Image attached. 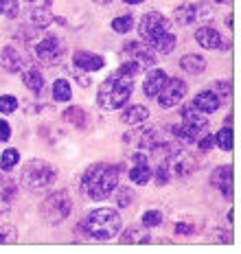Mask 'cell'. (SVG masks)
<instances>
[{"label":"cell","mask_w":241,"mask_h":254,"mask_svg":"<svg viewBox=\"0 0 241 254\" xmlns=\"http://www.w3.org/2000/svg\"><path fill=\"white\" fill-rule=\"evenodd\" d=\"M119 187V169L108 162H97L88 167L81 176V190L88 199L101 202L108 199Z\"/></svg>","instance_id":"cell-1"},{"label":"cell","mask_w":241,"mask_h":254,"mask_svg":"<svg viewBox=\"0 0 241 254\" xmlns=\"http://www.w3.org/2000/svg\"><path fill=\"white\" fill-rule=\"evenodd\" d=\"M134 92V83L132 79H125V77H119L117 72L114 75L106 77L99 86V92H97V103L99 108L103 110H120L125 108Z\"/></svg>","instance_id":"cell-2"},{"label":"cell","mask_w":241,"mask_h":254,"mask_svg":"<svg viewBox=\"0 0 241 254\" xmlns=\"http://www.w3.org/2000/svg\"><path fill=\"white\" fill-rule=\"evenodd\" d=\"M120 226H123V221H120V215L114 208H97L92 213H88V217L81 224V230L92 239L108 241L119 235Z\"/></svg>","instance_id":"cell-3"},{"label":"cell","mask_w":241,"mask_h":254,"mask_svg":"<svg viewBox=\"0 0 241 254\" xmlns=\"http://www.w3.org/2000/svg\"><path fill=\"white\" fill-rule=\"evenodd\" d=\"M180 116H182V123L171 127V134L182 142H195L200 138L202 131L208 127V121L204 119V114L193 103L184 105V108L180 110Z\"/></svg>","instance_id":"cell-4"},{"label":"cell","mask_w":241,"mask_h":254,"mask_svg":"<svg viewBox=\"0 0 241 254\" xmlns=\"http://www.w3.org/2000/svg\"><path fill=\"white\" fill-rule=\"evenodd\" d=\"M57 171L46 160H29L22 169V184L29 190H46L55 184Z\"/></svg>","instance_id":"cell-5"},{"label":"cell","mask_w":241,"mask_h":254,"mask_svg":"<svg viewBox=\"0 0 241 254\" xmlns=\"http://www.w3.org/2000/svg\"><path fill=\"white\" fill-rule=\"evenodd\" d=\"M72 210V202H70V195L66 190H55L51 193L49 197L42 202V208H40V215L46 224L51 226H57L70 215Z\"/></svg>","instance_id":"cell-6"},{"label":"cell","mask_w":241,"mask_h":254,"mask_svg":"<svg viewBox=\"0 0 241 254\" xmlns=\"http://www.w3.org/2000/svg\"><path fill=\"white\" fill-rule=\"evenodd\" d=\"M215 15V9L208 2H184L180 7H176L174 11V20L178 24H195V22H208Z\"/></svg>","instance_id":"cell-7"},{"label":"cell","mask_w":241,"mask_h":254,"mask_svg":"<svg viewBox=\"0 0 241 254\" xmlns=\"http://www.w3.org/2000/svg\"><path fill=\"white\" fill-rule=\"evenodd\" d=\"M169 31H171V20L165 18V15L158 11L143 13V18H140V22H138V33L143 40H147V44L154 42L156 38H160V35L169 33Z\"/></svg>","instance_id":"cell-8"},{"label":"cell","mask_w":241,"mask_h":254,"mask_svg":"<svg viewBox=\"0 0 241 254\" xmlns=\"http://www.w3.org/2000/svg\"><path fill=\"white\" fill-rule=\"evenodd\" d=\"M186 90H188V86L180 77H167L165 86H162L160 92L156 94V97H158V105L165 110L176 108V105L182 103V99L186 97Z\"/></svg>","instance_id":"cell-9"},{"label":"cell","mask_w":241,"mask_h":254,"mask_svg":"<svg viewBox=\"0 0 241 254\" xmlns=\"http://www.w3.org/2000/svg\"><path fill=\"white\" fill-rule=\"evenodd\" d=\"M64 53H66L64 42L60 38H55V35H49V38L38 42V46H35V57L42 64H46V66H55L57 62H61Z\"/></svg>","instance_id":"cell-10"},{"label":"cell","mask_w":241,"mask_h":254,"mask_svg":"<svg viewBox=\"0 0 241 254\" xmlns=\"http://www.w3.org/2000/svg\"><path fill=\"white\" fill-rule=\"evenodd\" d=\"M158 140H160V136L154 127H140V125H136V129L127 131L123 136L125 145L134 147V149H145V151H149Z\"/></svg>","instance_id":"cell-11"},{"label":"cell","mask_w":241,"mask_h":254,"mask_svg":"<svg viewBox=\"0 0 241 254\" xmlns=\"http://www.w3.org/2000/svg\"><path fill=\"white\" fill-rule=\"evenodd\" d=\"M120 53H123V57L134 60L136 64H138L140 70H149V68L156 66V55L147 49V46L140 44V42H125Z\"/></svg>","instance_id":"cell-12"},{"label":"cell","mask_w":241,"mask_h":254,"mask_svg":"<svg viewBox=\"0 0 241 254\" xmlns=\"http://www.w3.org/2000/svg\"><path fill=\"white\" fill-rule=\"evenodd\" d=\"M162 162L167 165V171H169L171 178H186V176H191V171L195 169V158L188 156V153L182 149Z\"/></svg>","instance_id":"cell-13"},{"label":"cell","mask_w":241,"mask_h":254,"mask_svg":"<svg viewBox=\"0 0 241 254\" xmlns=\"http://www.w3.org/2000/svg\"><path fill=\"white\" fill-rule=\"evenodd\" d=\"M195 42L206 51H226V42H224L222 33L213 26H200L195 31Z\"/></svg>","instance_id":"cell-14"},{"label":"cell","mask_w":241,"mask_h":254,"mask_svg":"<svg viewBox=\"0 0 241 254\" xmlns=\"http://www.w3.org/2000/svg\"><path fill=\"white\" fill-rule=\"evenodd\" d=\"M24 64H27V57L22 55L18 49L13 46H4L0 49V68L7 72H22L24 70Z\"/></svg>","instance_id":"cell-15"},{"label":"cell","mask_w":241,"mask_h":254,"mask_svg":"<svg viewBox=\"0 0 241 254\" xmlns=\"http://www.w3.org/2000/svg\"><path fill=\"white\" fill-rule=\"evenodd\" d=\"M72 64H75V68L81 72H97L106 66V60H103L101 55H94L90 51H75Z\"/></svg>","instance_id":"cell-16"},{"label":"cell","mask_w":241,"mask_h":254,"mask_svg":"<svg viewBox=\"0 0 241 254\" xmlns=\"http://www.w3.org/2000/svg\"><path fill=\"white\" fill-rule=\"evenodd\" d=\"M222 101L224 99L219 97L215 90H202L200 94H195L193 105H195L202 114H213V112H217V110L222 108Z\"/></svg>","instance_id":"cell-17"},{"label":"cell","mask_w":241,"mask_h":254,"mask_svg":"<svg viewBox=\"0 0 241 254\" xmlns=\"http://www.w3.org/2000/svg\"><path fill=\"white\" fill-rule=\"evenodd\" d=\"M167 81V72L160 70V68H151L147 72V77H145V83H143V92L147 94V97L154 99L156 94L160 92V88L165 86Z\"/></svg>","instance_id":"cell-18"},{"label":"cell","mask_w":241,"mask_h":254,"mask_svg":"<svg viewBox=\"0 0 241 254\" xmlns=\"http://www.w3.org/2000/svg\"><path fill=\"white\" fill-rule=\"evenodd\" d=\"M149 119V110L145 108V105H129V108L123 110V114H120V123L125 125H143L145 121Z\"/></svg>","instance_id":"cell-19"},{"label":"cell","mask_w":241,"mask_h":254,"mask_svg":"<svg viewBox=\"0 0 241 254\" xmlns=\"http://www.w3.org/2000/svg\"><path fill=\"white\" fill-rule=\"evenodd\" d=\"M230 165H222V167H217L213 171V178H211V182H213V187L215 189H219V193L224 195L226 199H230Z\"/></svg>","instance_id":"cell-20"},{"label":"cell","mask_w":241,"mask_h":254,"mask_svg":"<svg viewBox=\"0 0 241 254\" xmlns=\"http://www.w3.org/2000/svg\"><path fill=\"white\" fill-rule=\"evenodd\" d=\"M180 68L188 75H202L206 70V60L202 55H197V53H188L180 60Z\"/></svg>","instance_id":"cell-21"},{"label":"cell","mask_w":241,"mask_h":254,"mask_svg":"<svg viewBox=\"0 0 241 254\" xmlns=\"http://www.w3.org/2000/svg\"><path fill=\"white\" fill-rule=\"evenodd\" d=\"M22 81L33 94L44 92V75H42L38 68H27V70H22Z\"/></svg>","instance_id":"cell-22"},{"label":"cell","mask_w":241,"mask_h":254,"mask_svg":"<svg viewBox=\"0 0 241 254\" xmlns=\"http://www.w3.org/2000/svg\"><path fill=\"white\" fill-rule=\"evenodd\" d=\"M151 235L147 232V226H129L120 235V243H149Z\"/></svg>","instance_id":"cell-23"},{"label":"cell","mask_w":241,"mask_h":254,"mask_svg":"<svg viewBox=\"0 0 241 254\" xmlns=\"http://www.w3.org/2000/svg\"><path fill=\"white\" fill-rule=\"evenodd\" d=\"M61 119H64L66 123H70L72 127H79V129H83V127L88 125V114H86L83 108H79V105H70V108H66L64 114H61Z\"/></svg>","instance_id":"cell-24"},{"label":"cell","mask_w":241,"mask_h":254,"mask_svg":"<svg viewBox=\"0 0 241 254\" xmlns=\"http://www.w3.org/2000/svg\"><path fill=\"white\" fill-rule=\"evenodd\" d=\"M154 178V171L149 169V162H134V167L129 169V180L134 184H147L149 180Z\"/></svg>","instance_id":"cell-25"},{"label":"cell","mask_w":241,"mask_h":254,"mask_svg":"<svg viewBox=\"0 0 241 254\" xmlns=\"http://www.w3.org/2000/svg\"><path fill=\"white\" fill-rule=\"evenodd\" d=\"M29 20H31V24L35 26V29H46L51 22H53V13L49 11V4L46 7H35V9H31V13H29Z\"/></svg>","instance_id":"cell-26"},{"label":"cell","mask_w":241,"mask_h":254,"mask_svg":"<svg viewBox=\"0 0 241 254\" xmlns=\"http://www.w3.org/2000/svg\"><path fill=\"white\" fill-rule=\"evenodd\" d=\"M176 44H178V40H176V35L171 33H165V35H160V38H156L154 42H149V46L151 49H156L158 53H162V55H169L171 51L176 49Z\"/></svg>","instance_id":"cell-27"},{"label":"cell","mask_w":241,"mask_h":254,"mask_svg":"<svg viewBox=\"0 0 241 254\" xmlns=\"http://www.w3.org/2000/svg\"><path fill=\"white\" fill-rule=\"evenodd\" d=\"M70 97H72L70 83H68L66 79H57V81L53 83V101L66 103V101H70Z\"/></svg>","instance_id":"cell-28"},{"label":"cell","mask_w":241,"mask_h":254,"mask_svg":"<svg viewBox=\"0 0 241 254\" xmlns=\"http://www.w3.org/2000/svg\"><path fill=\"white\" fill-rule=\"evenodd\" d=\"M18 162H20V151L13 149V147L4 149L2 156H0V169H2V171H11Z\"/></svg>","instance_id":"cell-29"},{"label":"cell","mask_w":241,"mask_h":254,"mask_svg":"<svg viewBox=\"0 0 241 254\" xmlns=\"http://www.w3.org/2000/svg\"><path fill=\"white\" fill-rule=\"evenodd\" d=\"M215 145L224 151L233 149V129H230V127H222V129L215 134Z\"/></svg>","instance_id":"cell-30"},{"label":"cell","mask_w":241,"mask_h":254,"mask_svg":"<svg viewBox=\"0 0 241 254\" xmlns=\"http://www.w3.org/2000/svg\"><path fill=\"white\" fill-rule=\"evenodd\" d=\"M132 26H134V18L132 15H119V18H114L112 20V29L117 31V33H129L132 31Z\"/></svg>","instance_id":"cell-31"},{"label":"cell","mask_w":241,"mask_h":254,"mask_svg":"<svg viewBox=\"0 0 241 254\" xmlns=\"http://www.w3.org/2000/svg\"><path fill=\"white\" fill-rule=\"evenodd\" d=\"M138 72H140L138 64H136L134 60H125V62L119 66L117 75H119V77H125V79H134L136 75H138Z\"/></svg>","instance_id":"cell-32"},{"label":"cell","mask_w":241,"mask_h":254,"mask_svg":"<svg viewBox=\"0 0 241 254\" xmlns=\"http://www.w3.org/2000/svg\"><path fill=\"white\" fill-rule=\"evenodd\" d=\"M15 110H18V99H15L13 94H2V97H0V112L11 114Z\"/></svg>","instance_id":"cell-33"},{"label":"cell","mask_w":241,"mask_h":254,"mask_svg":"<svg viewBox=\"0 0 241 254\" xmlns=\"http://www.w3.org/2000/svg\"><path fill=\"white\" fill-rule=\"evenodd\" d=\"M162 224V213L160 210H147V213L143 215V226H147V228H156V226Z\"/></svg>","instance_id":"cell-34"},{"label":"cell","mask_w":241,"mask_h":254,"mask_svg":"<svg viewBox=\"0 0 241 254\" xmlns=\"http://www.w3.org/2000/svg\"><path fill=\"white\" fill-rule=\"evenodd\" d=\"M18 2L15 0H0V15H7V18H15L18 15Z\"/></svg>","instance_id":"cell-35"},{"label":"cell","mask_w":241,"mask_h":254,"mask_svg":"<svg viewBox=\"0 0 241 254\" xmlns=\"http://www.w3.org/2000/svg\"><path fill=\"white\" fill-rule=\"evenodd\" d=\"M18 241V230L13 226H0V243H15Z\"/></svg>","instance_id":"cell-36"},{"label":"cell","mask_w":241,"mask_h":254,"mask_svg":"<svg viewBox=\"0 0 241 254\" xmlns=\"http://www.w3.org/2000/svg\"><path fill=\"white\" fill-rule=\"evenodd\" d=\"M154 173H156V184H158V187H162V184H167L171 180L169 171H167V165L162 160H160V165H158V169H156Z\"/></svg>","instance_id":"cell-37"},{"label":"cell","mask_w":241,"mask_h":254,"mask_svg":"<svg viewBox=\"0 0 241 254\" xmlns=\"http://www.w3.org/2000/svg\"><path fill=\"white\" fill-rule=\"evenodd\" d=\"M197 147H200V151L202 153H206V151H211L213 147H215V136L213 134H204L197 138Z\"/></svg>","instance_id":"cell-38"},{"label":"cell","mask_w":241,"mask_h":254,"mask_svg":"<svg viewBox=\"0 0 241 254\" xmlns=\"http://www.w3.org/2000/svg\"><path fill=\"white\" fill-rule=\"evenodd\" d=\"M117 190H119V206H129V202L134 199L132 190L129 189H119V187H117Z\"/></svg>","instance_id":"cell-39"},{"label":"cell","mask_w":241,"mask_h":254,"mask_svg":"<svg viewBox=\"0 0 241 254\" xmlns=\"http://www.w3.org/2000/svg\"><path fill=\"white\" fill-rule=\"evenodd\" d=\"M213 90H215V92H217L222 99H226L228 94H230V83H228V81H217Z\"/></svg>","instance_id":"cell-40"},{"label":"cell","mask_w":241,"mask_h":254,"mask_svg":"<svg viewBox=\"0 0 241 254\" xmlns=\"http://www.w3.org/2000/svg\"><path fill=\"white\" fill-rule=\"evenodd\" d=\"M9 138H11V127L7 121H0V142H7Z\"/></svg>","instance_id":"cell-41"},{"label":"cell","mask_w":241,"mask_h":254,"mask_svg":"<svg viewBox=\"0 0 241 254\" xmlns=\"http://www.w3.org/2000/svg\"><path fill=\"white\" fill-rule=\"evenodd\" d=\"M70 72H72V77H75V79L81 83L83 88H88V86H90V77H88V75H83L81 70H77V68H70Z\"/></svg>","instance_id":"cell-42"},{"label":"cell","mask_w":241,"mask_h":254,"mask_svg":"<svg viewBox=\"0 0 241 254\" xmlns=\"http://www.w3.org/2000/svg\"><path fill=\"white\" fill-rule=\"evenodd\" d=\"M176 232H178V235H193V226H188V224H178V226H176Z\"/></svg>","instance_id":"cell-43"},{"label":"cell","mask_w":241,"mask_h":254,"mask_svg":"<svg viewBox=\"0 0 241 254\" xmlns=\"http://www.w3.org/2000/svg\"><path fill=\"white\" fill-rule=\"evenodd\" d=\"M125 4H140V2H145V0H123Z\"/></svg>","instance_id":"cell-44"},{"label":"cell","mask_w":241,"mask_h":254,"mask_svg":"<svg viewBox=\"0 0 241 254\" xmlns=\"http://www.w3.org/2000/svg\"><path fill=\"white\" fill-rule=\"evenodd\" d=\"M92 2H97V4H110L112 0H92Z\"/></svg>","instance_id":"cell-45"},{"label":"cell","mask_w":241,"mask_h":254,"mask_svg":"<svg viewBox=\"0 0 241 254\" xmlns=\"http://www.w3.org/2000/svg\"><path fill=\"white\" fill-rule=\"evenodd\" d=\"M217 4H226V2H230V0H215Z\"/></svg>","instance_id":"cell-46"},{"label":"cell","mask_w":241,"mask_h":254,"mask_svg":"<svg viewBox=\"0 0 241 254\" xmlns=\"http://www.w3.org/2000/svg\"><path fill=\"white\" fill-rule=\"evenodd\" d=\"M24 2H35V0H24Z\"/></svg>","instance_id":"cell-47"}]
</instances>
